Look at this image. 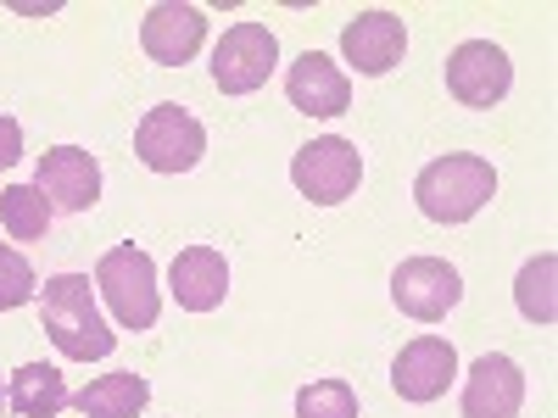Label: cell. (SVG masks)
Segmentation results:
<instances>
[{"mask_svg": "<svg viewBox=\"0 0 558 418\" xmlns=\"http://www.w3.org/2000/svg\"><path fill=\"white\" fill-rule=\"evenodd\" d=\"M296 418H357V391L347 380H313L296 391Z\"/></svg>", "mask_w": 558, "mask_h": 418, "instance_id": "ffe728a7", "label": "cell"}, {"mask_svg": "<svg viewBox=\"0 0 558 418\" xmlns=\"http://www.w3.org/2000/svg\"><path fill=\"white\" fill-rule=\"evenodd\" d=\"M34 190L45 196L51 212H89L101 201V162L84 146H57L34 168Z\"/></svg>", "mask_w": 558, "mask_h": 418, "instance_id": "ba28073f", "label": "cell"}, {"mask_svg": "<svg viewBox=\"0 0 558 418\" xmlns=\"http://www.w3.org/2000/svg\"><path fill=\"white\" fill-rule=\"evenodd\" d=\"M207 39V17L202 7H179V0H162V7L146 12V23H140V45H146V57L157 67H184L196 62Z\"/></svg>", "mask_w": 558, "mask_h": 418, "instance_id": "8fae6325", "label": "cell"}, {"mask_svg": "<svg viewBox=\"0 0 558 418\" xmlns=\"http://www.w3.org/2000/svg\"><path fill=\"white\" fill-rule=\"evenodd\" d=\"M553 273H558V257L542 251V257H531V262L520 268V279H514V302H520V312H525L531 323H553V318H558Z\"/></svg>", "mask_w": 558, "mask_h": 418, "instance_id": "d6986e66", "label": "cell"}, {"mask_svg": "<svg viewBox=\"0 0 558 418\" xmlns=\"http://www.w3.org/2000/svg\"><path fill=\"white\" fill-rule=\"evenodd\" d=\"M408 51V28L397 12H363L341 28V57L363 73V78H386Z\"/></svg>", "mask_w": 558, "mask_h": 418, "instance_id": "7c38bea8", "label": "cell"}, {"mask_svg": "<svg viewBox=\"0 0 558 418\" xmlns=\"http://www.w3.org/2000/svg\"><path fill=\"white\" fill-rule=\"evenodd\" d=\"M68 385H62V374L51 362H23L17 374H12V391H7V402H12V413L17 418H57L62 407H68Z\"/></svg>", "mask_w": 558, "mask_h": 418, "instance_id": "e0dca14e", "label": "cell"}, {"mask_svg": "<svg viewBox=\"0 0 558 418\" xmlns=\"http://www.w3.org/2000/svg\"><path fill=\"white\" fill-rule=\"evenodd\" d=\"M34 291H39L34 262H28L17 246L0 241V312H17V307H28V302H34Z\"/></svg>", "mask_w": 558, "mask_h": 418, "instance_id": "44dd1931", "label": "cell"}, {"mask_svg": "<svg viewBox=\"0 0 558 418\" xmlns=\"http://www.w3.org/2000/svg\"><path fill=\"white\" fill-rule=\"evenodd\" d=\"M146 402H151L146 374H101V380H89L84 391L68 396V407L78 418H140Z\"/></svg>", "mask_w": 558, "mask_h": 418, "instance_id": "2e32d148", "label": "cell"}, {"mask_svg": "<svg viewBox=\"0 0 558 418\" xmlns=\"http://www.w3.org/2000/svg\"><path fill=\"white\" fill-rule=\"evenodd\" d=\"M452 380H458V352L441 335L408 341L397 352V362H391V385H397L402 402H436V396H447Z\"/></svg>", "mask_w": 558, "mask_h": 418, "instance_id": "30bf717a", "label": "cell"}, {"mask_svg": "<svg viewBox=\"0 0 558 418\" xmlns=\"http://www.w3.org/2000/svg\"><path fill=\"white\" fill-rule=\"evenodd\" d=\"M23 157V123L0 112V168H12Z\"/></svg>", "mask_w": 558, "mask_h": 418, "instance_id": "7402d4cb", "label": "cell"}, {"mask_svg": "<svg viewBox=\"0 0 558 418\" xmlns=\"http://www.w3.org/2000/svg\"><path fill=\"white\" fill-rule=\"evenodd\" d=\"M0 229H7L12 241H45L51 235V207L34 184H7L0 190Z\"/></svg>", "mask_w": 558, "mask_h": 418, "instance_id": "ac0fdd59", "label": "cell"}, {"mask_svg": "<svg viewBox=\"0 0 558 418\" xmlns=\"http://www.w3.org/2000/svg\"><path fill=\"white\" fill-rule=\"evenodd\" d=\"M492 196H497V168L475 151H447L413 179V201L430 223H470Z\"/></svg>", "mask_w": 558, "mask_h": 418, "instance_id": "7a4b0ae2", "label": "cell"}, {"mask_svg": "<svg viewBox=\"0 0 558 418\" xmlns=\"http://www.w3.org/2000/svg\"><path fill=\"white\" fill-rule=\"evenodd\" d=\"M508 89H514V62H508L502 45L492 39H463L447 57V96L463 107H497Z\"/></svg>", "mask_w": 558, "mask_h": 418, "instance_id": "52a82bcc", "label": "cell"}, {"mask_svg": "<svg viewBox=\"0 0 558 418\" xmlns=\"http://www.w3.org/2000/svg\"><path fill=\"white\" fill-rule=\"evenodd\" d=\"M458 296H463V279H458V268L441 262V257H408V262L391 273V302H397L408 318H418V323H441V318L458 307Z\"/></svg>", "mask_w": 558, "mask_h": 418, "instance_id": "9c48e42d", "label": "cell"}, {"mask_svg": "<svg viewBox=\"0 0 558 418\" xmlns=\"http://www.w3.org/2000/svg\"><path fill=\"white\" fill-rule=\"evenodd\" d=\"M168 291L184 312H213L229 296V262L213 246H184L168 268Z\"/></svg>", "mask_w": 558, "mask_h": 418, "instance_id": "9a60e30c", "label": "cell"}, {"mask_svg": "<svg viewBox=\"0 0 558 418\" xmlns=\"http://www.w3.org/2000/svg\"><path fill=\"white\" fill-rule=\"evenodd\" d=\"M39 312H45V335L57 341L62 357H73V362L112 357L118 330L101 318V302H96L89 273H51L45 279V296H39Z\"/></svg>", "mask_w": 558, "mask_h": 418, "instance_id": "6da1fadb", "label": "cell"}, {"mask_svg": "<svg viewBox=\"0 0 558 418\" xmlns=\"http://www.w3.org/2000/svg\"><path fill=\"white\" fill-rule=\"evenodd\" d=\"M363 179V151L341 134L307 139V146L291 157V184L313 201V207H341Z\"/></svg>", "mask_w": 558, "mask_h": 418, "instance_id": "5b68a950", "label": "cell"}, {"mask_svg": "<svg viewBox=\"0 0 558 418\" xmlns=\"http://www.w3.org/2000/svg\"><path fill=\"white\" fill-rule=\"evenodd\" d=\"M202 151H207V128L184 107H173V101L151 107L146 118L134 123V157L146 162L151 173H191L202 162Z\"/></svg>", "mask_w": 558, "mask_h": 418, "instance_id": "277c9868", "label": "cell"}, {"mask_svg": "<svg viewBox=\"0 0 558 418\" xmlns=\"http://www.w3.org/2000/svg\"><path fill=\"white\" fill-rule=\"evenodd\" d=\"M274 62H279L274 28L268 23H235L213 45V84L223 89V96H252V89L268 84Z\"/></svg>", "mask_w": 558, "mask_h": 418, "instance_id": "8992f818", "label": "cell"}, {"mask_svg": "<svg viewBox=\"0 0 558 418\" xmlns=\"http://www.w3.org/2000/svg\"><path fill=\"white\" fill-rule=\"evenodd\" d=\"M286 96L296 112L307 118H341L352 107V78L324 57V51H302L286 73Z\"/></svg>", "mask_w": 558, "mask_h": 418, "instance_id": "5bb4252c", "label": "cell"}, {"mask_svg": "<svg viewBox=\"0 0 558 418\" xmlns=\"http://www.w3.org/2000/svg\"><path fill=\"white\" fill-rule=\"evenodd\" d=\"M525 407V374L514 357L486 352L470 380H463V418H520Z\"/></svg>", "mask_w": 558, "mask_h": 418, "instance_id": "4fadbf2b", "label": "cell"}, {"mask_svg": "<svg viewBox=\"0 0 558 418\" xmlns=\"http://www.w3.org/2000/svg\"><path fill=\"white\" fill-rule=\"evenodd\" d=\"M96 291L101 302L112 307L118 330H151L157 312H162V296H157V262L140 251L134 241L129 246H112L101 262H96Z\"/></svg>", "mask_w": 558, "mask_h": 418, "instance_id": "3957f363", "label": "cell"}]
</instances>
